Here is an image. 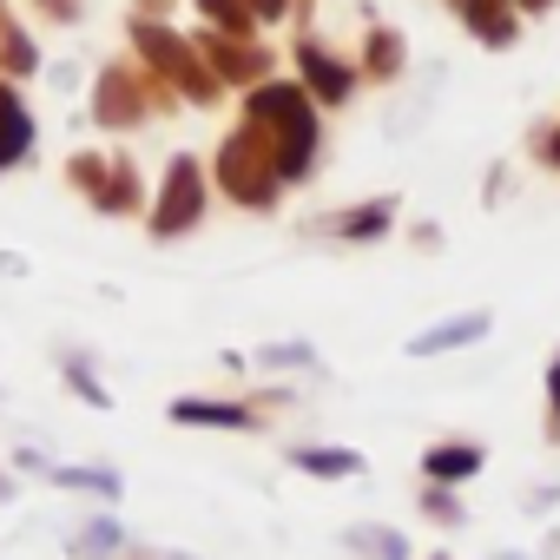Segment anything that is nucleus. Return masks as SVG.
<instances>
[{"label": "nucleus", "mask_w": 560, "mask_h": 560, "mask_svg": "<svg viewBox=\"0 0 560 560\" xmlns=\"http://www.w3.org/2000/svg\"><path fill=\"white\" fill-rule=\"evenodd\" d=\"M304 73L317 80V93H324V100H343V93H350V73H337V67H330V60H317V54H304Z\"/></svg>", "instance_id": "nucleus-16"}, {"label": "nucleus", "mask_w": 560, "mask_h": 560, "mask_svg": "<svg viewBox=\"0 0 560 560\" xmlns=\"http://www.w3.org/2000/svg\"><path fill=\"white\" fill-rule=\"evenodd\" d=\"M389 224H396V205H389V198H376V205H357V211H343V218H337V231H343L350 244H370V237H383Z\"/></svg>", "instance_id": "nucleus-13"}, {"label": "nucleus", "mask_w": 560, "mask_h": 560, "mask_svg": "<svg viewBox=\"0 0 560 560\" xmlns=\"http://www.w3.org/2000/svg\"><path fill=\"white\" fill-rule=\"evenodd\" d=\"M165 422H178V429H218V435H250V429H264V416H257L250 402H231V396H178V402L165 409Z\"/></svg>", "instance_id": "nucleus-4"}, {"label": "nucleus", "mask_w": 560, "mask_h": 560, "mask_svg": "<svg viewBox=\"0 0 560 560\" xmlns=\"http://www.w3.org/2000/svg\"><path fill=\"white\" fill-rule=\"evenodd\" d=\"M159 560H198V553H159Z\"/></svg>", "instance_id": "nucleus-24"}, {"label": "nucleus", "mask_w": 560, "mask_h": 560, "mask_svg": "<svg viewBox=\"0 0 560 560\" xmlns=\"http://www.w3.org/2000/svg\"><path fill=\"white\" fill-rule=\"evenodd\" d=\"M488 560H540V553H527V547H501V553H488Z\"/></svg>", "instance_id": "nucleus-22"}, {"label": "nucleus", "mask_w": 560, "mask_h": 560, "mask_svg": "<svg viewBox=\"0 0 560 560\" xmlns=\"http://www.w3.org/2000/svg\"><path fill=\"white\" fill-rule=\"evenodd\" d=\"M422 560H448V547H435V553H422Z\"/></svg>", "instance_id": "nucleus-25"}, {"label": "nucleus", "mask_w": 560, "mask_h": 560, "mask_svg": "<svg viewBox=\"0 0 560 560\" xmlns=\"http://www.w3.org/2000/svg\"><path fill=\"white\" fill-rule=\"evenodd\" d=\"M547 435L560 442V357L547 363Z\"/></svg>", "instance_id": "nucleus-18"}, {"label": "nucleus", "mask_w": 560, "mask_h": 560, "mask_svg": "<svg viewBox=\"0 0 560 560\" xmlns=\"http://www.w3.org/2000/svg\"><path fill=\"white\" fill-rule=\"evenodd\" d=\"M521 501H527V514H553V508H560V481H534Z\"/></svg>", "instance_id": "nucleus-17"}, {"label": "nucleus", "mask_w": 560, "mask_h": 560, "mask_svg": "<svg viewBox=\"0 0 560 560\" xmlns=\"http://www.w3.org/2000/svg\"><path fill=\"white\" fill-rule=\"evenodd\" d=\"M198 218H205V178H198L191 159H178V165L165 172V191H159L152 231H159V237H178V231H191Z\"/></svg>", "instance_id": "nucleus-3"}, {"label": "nucleus", "mask_w": 560, "mask_h": 560, "mask_svg": "<svg viewBox=\"0 0 560 560\" xmlns=\"http://www.w3.org/2000/svg\"><path fill=\"white\" fill-rule=\"evenodd\" d=\"M132 560H159V553H132Z\"/></svg>", "instance_id": "nucleus-26"}, {"label": "nucleus", "mask_w": 560, "mask_h": 560, "mask_svg": "<svg viewBox=\"0 0 560 560\" xmlns=\"http://www.w3.org/2000/svg\"><path fill=\"white\" fill-rule=\"evenodd\" d=\"M494 330V317L488 311H462V317H448V324H429L422 337H409V357H448V350H468V343H481Z\"/></svg>", "instance_id": "nucleus-10"}, {"label": "nucleus", "mask_w": 560, "mask_h": 560, "mask_svg": "<svg viewBox=\"0 0 560 560\" xmlns=\"http://www.w3.org/2000/svg\"><path fill=\"white\" fill-rule=\"evenodd\" d=\"M27 145H34V119H27V106H14L8 93H0V172H8L14 159H27Z\"/></svg>", "instance_id": "nucleus-12"}, {"label": "nucleus", "mask_w": 560, "mask_h": 560, "mask_svg": "<svg viewBox=\"0 0 560 560\" xmlns=\"http://www.w3.org/2000/svg\"><path fill=\"white\" fill-rule=\"evenodd\" d=\"M126 553H132V534L113 508L80 514V527L67 534V560H126Z\"/></svg>", "instance_id": "nucleus-6"}, {"label": "nucleus", "mask_w": 560, "mask_h": 560, "mask_svg": "<svg viewBox=\"0 0 560 560\" xmlns=\"http://www.w3.org/2000/svg\"><path fill=\"white\" fill-rule=\"evenodd\" d=\"M284 462L298 475H311V481H363L370 475V455L350 448V442H291Z\"/></svg>", "instance_id": "nucleus-5"}, {"label": "nucleus", "mask_w": 560, "mask_h": 560, "mask_svg": "<svg viewBox=\"0 0 560 560\" xmlns=\"http://www.w3.org/2000/svg\"><path fill=\"white\" fill-rule=\"evenodd\" d=\"M14 494H21V475H14V468H8V462H0V508H8V501H14Z\"/></svg>", "instance_id": "nucleus-20"}, {"label": "nucleus", "mask_w": 560, "mask_h": 560, "mask_svg": "<svg viewBox=\"0 0 560 560\" xmlns=\"http://www.w3.org/2000/svg\"><path fill=\"white\" fill-rule=\"evenodd\" d=\"M257 363H264V370H311V363H317V350H311V343H264V350H257Z\"/></svg>", "instance_id": "nucleus-15"}, {"label": "nucleus", "mask_w": 560, "mask_h": 560, "mask_svg": "<svg viewBox=\"0 0 560 560\" xmlns=\"http://www.w3.org/2000/svg\"><path fill=\"white\" fill-rule=\"evenodd\" d=\"M47 488L86 494V501H100V508H119V501H126V475L106 468V462H54V468H47Z\"/></svg>", "instance_id": "nucleus-8"}, {"label": "nucleus", "mask_w": 560, "mask_h": 560, "mask_svg": "<svg viewBox=\"0 0 560 560\" xmlns=\"http://www.w3.org/2000/svg\"><path fill=\"white\" fill-rule=\"evenodd\" d=\"M218 178H224V191H231L237 205H250V211H264V205L277 198V185H284V172H277V152H257L250 139H231V145H224Z\"/></svg>", "instance_id": "nucleus-2"}, {"label": "nucleus", "mask_w": 560, "mask_h": 560, "mask_svg": "<svg viewBox=\"0 0 560 560\" xmlns=\"http://www.w3.org/2000/svg\"><path fill=\"white\" fill-rule=\"evenodd\" d=\"M534 553H540V560H560V527H547V534H540V547H534Z\"/></svg>", "instance_id": "nucleus-21"}, {"label": "nucleus", "mask_w": 560, "mask_h": 560, "mask_svg": "<svg viewBox=\"0 0 560 560\" xmlns=\"http://www.w3.org/2000/svg\"><path fill=\"white\" fill-rule=\"evenodd\" d=\"M547 159H553V165H560V132H553V145H547Z\"/></svg>", "instance_id": "nucleus-23"}, {"label": "nucleus", "mask_w": 560, "mask_h": 560, "mask_svg": "<svg viewBox=\"0 0 560 560\" xmlns=\"http://www.w3.org/2000/svg\"><path fill=\"white\" fill-rule=\"evenodd\" d=\"M481 468H488V448H481L475 435H442V442L422 448V481H448V488H462V481H475Z\"/></svg>", "instance_id": "nucleus-7"}, {"label": "nucleus", "mask_w": 560, "mask_h": 560, "mask_svg": "<svg viewBox=\"0 0 560 560\" xmlns=\"http://www.w3.org/2000/svg\"><path fill=\"white\" fill-rule=\"evenodd\" d=\"M60 376H67V389H73L86 409H113V389L100 383V370H93L86 357H60Z\"/></svg>", "instance_id": "nucleus-14"}, {"label": "nucleus", "mask_w": 560, "mask_h": 560, "mask_svg": "<svg viewBox=\"0 0 560 560\" xmlns=\"http://www.w3.org/2000/svg\"><path fill=\"white\" fill-rule=\"evenodd\" d=\"M337 547H343L350 560H422L416 540H409L396 521H350V527L337 534Z\"/></svg>", "instance_id": "nucleus-9"}, {"label": "nucleus", "mask_w": 560, "mask_h": 560, "mask_svg": "<svg viewBox=\"0 0 560 560\" xmlns=\"http://www.w3.org/2000/svg\"><path fill=\"white\" fill-rule=\"evenodd\" d=\"M250 119H257V126H270L277 172H284V178H304V172H311V159H317V119H311L304 93L270 86V93H257V100H250Z\"/></svg>", "instance_id": "nucleus-1"}, {"label": "nucleus", "mask_w": 560, "mask_h": 560, "mask_svg": "<svg viewBox=\"0 0 560 560\" xmlns=\"http://www.w3.org/2000/svg\"><path fill=\"white\" fill-rule=\"evenodd\" d=\"M416 514H422L429 527H442V534H462V527H468V501H462V488H448V481H422V488H416Z\"/></svg>", "instance_id": "nucleus-11"}, {"label": "nucleus", "mask_w": 560, "mask_h": 560, "mask_svg": "<svg viewBox=\"0 0 560 560\" xmlns=\"http://www.w3.org/2000/svg\"><path fill=\"white\" fill-rule=\"evenodd\" d=\"M8 468H14V475H40V481H47V468H54V462H47L40 448H14V462H8Z\"/></svg>", "instance_id": "nucleus-19"}]
</instances>
